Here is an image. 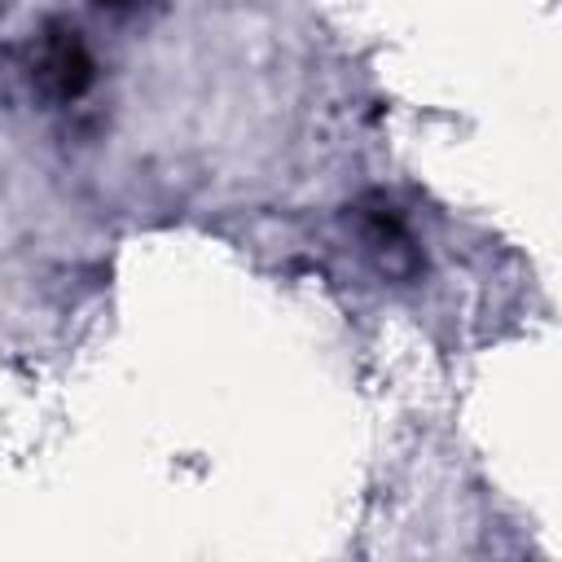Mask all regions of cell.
<instances>
[{
	"label": "cell",
	"instance_id": "obj_1",
	"mask_svg": "<svg viewBox=\"0 0 562 562\" xmlns=\"http://www.w3.org/2000/svg\"><path fill=\"white\" fill-rule=\"evenodd\" d=\"M40 79L61 101H75L92 83V57H88V48H83L75 26H61V22L48 26L44 48H40Z\"/></svg>",
	"mask_w": 562,
	"mask_h": 562
},
{
	"label": "cell",
	"instance_id": "obj_2",
	"mask_svg": "<svg viewBox=\"0 0 562 562\" xmlns=\"http://www.w3.org/2000/svg\"><path fill=\"white\" fill-rule=\"evenodd\" d=\"M101 9H110V13H123V9H132V4H140V0H97Z\"/></svg>",
	"mask_w": 562,
	"mask_h": 562
}]
</instances>
